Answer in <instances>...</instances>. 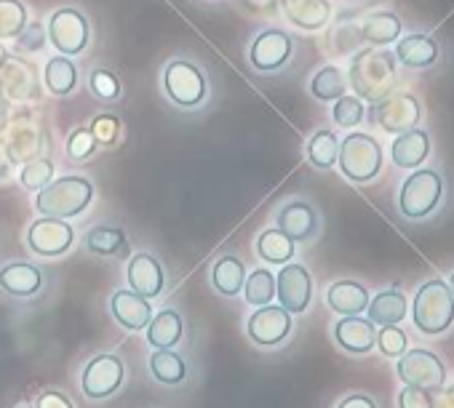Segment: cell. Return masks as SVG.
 I'll return each instance as SVG.
<instances>
[{
  "label": "cell",
  "instance_id": "d6986e66",
  "mask_svg": "<svg viewBox=\"0 0 454 408\" xmlns=\"http://www.w3.org/2000/svg\"><path fill=\"white\" fill-rule=\"evenodd\" d=\"M334 342L350 352V355H364L369 350H374L377 342V328L369 318L361 315H342L334 323Z\"/></svg>",
  "mask_w": 454,
  "mask_h": 408
},
{
  "label": "cell",
  "instance_id": "44dd1931",
  "mask_svg": "<svg viewBox=\"0 0 454 408\" xmlns=\"http://www.w3.org/2000/svg\"><path fill=\"white\" fill-rule=\"evenodd\" d=\"M43 289V273L27 262H12L0 267V291L17 299H30Z\"/></svg>",
  "mask_w": 454,
  "mask_h": 408
},
{
  "label": "cell",
  "instance_id": "603a6c76",
  "mask_svg": "<svg viewBox=\"0 0 454 408\" xmlns=\"http://www.w3.org/2000/svg\"><path fill=\"white\" fill-rule=\"evenodd\" d=\"M369 289L358 281H337L326 291V304L337 315H361L369 307Z\"/></svg>",
  "mask_w": 454,
  "mask_h": 408
},
{
  "label": "cell",
  "instance_id": "836d02e7",
  "mask_svg": "<svg viewBox=\"0 0 454 408\" xmlns=\"http://www.w3.org/2000/svg\"><path fill=\"white\" fill-rule=\"evenodd\" d=\"M30 25L22 0H0V41H14Z\"/></svg>",
  "mask_w": 454,
  "mask_h": 408
},
{
  "label": "cell",
  "instance_id": "f546056e",
  "mask_svg": "<svg viewBox=\"0 0 454 408\" xmlns=\"http://www.w3.org/2000/svg\"><path fill=\"white\" fill-rule=\"evenodd\" d=\"M254 249H257V257L265 265H286V262L294 259V251H297L294 241L286 233H281L278 227H270V230L260 233Z\"/></svg>",
  "mask_w": 454,
  "mask_h": 408
},
{
  "label": "cell",
  "instance_id": "83f0119b",
  "mask_svg": "<svg viewBox=\"0 0 454 408\" xmlns=\"http://www.w3.org/2000/svg\"><path fill=\"white\" fill-rule=\"evenodd\" d=\"M83 246L91 254H97V257H113V259L129 257V238H126V233L121 227H110V225L91 227L83 235Z\"/></svg>",
  "mask_w": 454,
  "mask_h": 408
},
{
  "label": "cell",
  "instance_id": "bcb514c9",
  "mask_svg": "<svg viewBox=\"0 0 454 408\" xmlns=\"http://www.w3.org/2000/svg\"><path fill=\"white\" fill-rule=\"evenodd\" d=\"M9 176V155L4 150V144H0V179H6Z\"/></svg>",
  "mask_w": 454,
  "mask_h": 408
},
{
  "label": "cell",
  "instance_id": "ffe728a7",
  "mask_svg": "<svg viewBox=\"0 0 454 408\" xmlns=\"http://www.w3.org/2000/svg\"><path fill=\"white\" fill-rule=\"evenodd\" d=\"M430 158V134L425 128H409L403 134H395L390 144V160L398 168L414 171Z\"/></svg>",
  "mask_w": 454,
  "mask_h": 408
},
{
  "label": "cell",
  "instance_id": "484cf974",
  "mask_svg": "<svg viewBox=\"0 0 454 408\" xmlns=\"http://www.w3.org/2000/svg\"><path fill=\"white\" fill-rule=\"evenodd\" d=\"M211 283L222 296H239L247 283V265L233 254L219 257L211 267Z\"/></svg>",
  "mask_w": 454,
  "mask_h": 408
},
{
  "label": "cell",
  "instance_id": "7c38bea8",
  "mask_svg": "<svg viewBox=\"0 0 454 408\" xmlns=\"http://www.w3.org/2000/svg\"><path fill=\"white\" fill-rule=\"evenodd\" d=\"M398 379L409 387H419L427 392H435L446 381V368L441 358H435L427 350H406L398 358Z\"/></svg>",
  "mask_w": 454,
  "mask_h": 408
},
{
  "label": "cell",
  "instance_id": "3957f363",
  "mask_svg": "<svg viewBox=\"0 0 454 408\" xmlns=\"http://www.w3.org/2000/svg\"><path fill=\"white\" fill-rule=\"evenodd\" d=\"M385 163V152L377 136L366 131H350L345 139H340L337 166L345 179L356 184H366L380 176Z\"/></svg>",
  "mask_w": 454,
  "mask_h": 408
},
{
  "label": "cell",
  "instance_id": "ac0fdd59",
  "mask_svg": "<svg viewBox=\"0 0 454 408\" xmlns=\"http://www.w3.org/2000/svg\"><path fill=\"white\" fill-rule=\"evenodd\" d=\"M110 312L113 318L126 328V331H145L150 318H153V307L150 299H145L142 294L131 291V289H118L110 296Z\"/></svg>",
  "mask_w": 454,
  "mask_h": 408
},
{
  "label": "cell",
  "instance_id": "cb8c5ba5",
  "mask_svg": "<svg viewBox=\"0 0 454 408\" xmlns=\"http://www.w3.org/2000/svg\"><path fill=\"white\" fill-rule=\"evenodd\" d=\"M145 331H147V342L153 350H174L179 339L184 336V320L176 310L166 307L150 318Z\"/></svg>",
  "mask_w": 454,
  "mask_h": 408
},
{
  "label": "cell",
  "instance_id": "7a4b0ae2",
  "mask_svg": "<svg viewBox=\"0 0 454 408\" xmlns=\"http://www.w3.org/2000/svg\"><path fill=\"white\" fill-rule=\"evenodd\" d=\"M94 203V184L81 173H67L62 179H51L43 189H38L35 209L41 217L54 219H75Z\"/></svg>",
  "mask_w": 454,
  "mask_h": 408
},
{
  "label": "cell",
  "instance_id": "30bf717a",
  "mask_svg": "<svg viewBox=\"0 0 454 408\" xmlns=\"http://www.w3.org/2000/svg\"><path fill=\"white\" fill-rule=\"evenodd\" d=\"M75 243V230L67 219H54V217H41L27 227V249L35 257L43 259H57L65 257Z\"/></svg>",
  "mask_w": 454,
  "mask_h": 408
},
{
  "label": "cell",
  "instance_id": "60d3db41",
  "mask_svg": "<svg viewBox=\"0 0 454 408\" xmlns=\"http://www.w3.org/2000/svg\"><path fill=\"white\" fill-rule=\"evenodd\" d=\"M433 405V397L427 389H419V387H403L398 392V408H430Z\"/></svg>",
  "mask_w": 454,
  "mask_h": 408
},
{
  "label": "cell",
  "instance_id": "ee69618b",
  "mask_svg": "<svg viewBox=\"0 0 454 408\" xmlns=\"http://www.w3.org/2000/svg\"><path fill=\"white\" fill-rule=\"evenodd\" d=\"M337 408H377V403L369 395H364V392H353V395L342 397Z\"/></svg>",
  "mask_w": 454,
  "mask_h": 408
},
{
  "label": "cell",
  "instance_id": "d6a6232c",
  "mask_svg": "<svg viewBox=\"0 0 454 408\" xmlns=\"http://www.w3.org/2000/svg\"><path fill=\"white\" fill-rule=\"evenodd\" d=\"M150 371L160 384H182L187 376V363L174 350H155L150 355Z\"/></svg>",
  "mask_w": 454,
  "mask_h": 408
},
{
  "label": "cell",
  "instance_id": "2e32d148",
  "mask_svg": "<svg viewBox=\"0 0 454 408\" xmlns=\"http://www.w3.org/2000/svg\"><path fill=\"white\" fill-rule=\"evenodd\" d=\"M393 57L401 67L406 70H427L441 59V46L435 38L425 33H411L395 41Z\"/></svg>",
  "mask_w": 454,
  "mask_h": 408
},
{
  "label": "cell",
  "instance_id": "d590c367",
  "mask_svg": "<svg viewBox=\"0 0 454 408\" xmlns=\"http://www.w3.org/2000/svg\"><path fill=\"white\" fill-rule=\"evenodd\" d=\"M334 110H332V118L340 128L350 131L356 126H361L366 120V107H364V99L353 96V94H342L337 102H332Z\"/></svg>",
  "mask_w": 454,
  "mask_h": 408
},
{
  "label": "cell",
  "instance_id": "b9f144b4",
  "mask_svg": "<svg viewBox=\"0 0 454 408\" xmlns=\"http://www.w3.org/2000/svg\"><path fill=\"white\" fill-rule=\"evenodd\" d=\"M43 43H46V33L41 30V25H27L20 35L17 51H41Z\"/></svg>",
  "mask_w": 454,
  "mask_h": 408
},
{
  "label": "cell",
  "instance_id": "1f68e13d",
  "mask_svg": "<svg viewBox=\"0 0 454 408\" xmlns=\"http://www.w3.org/2000/svg\"><path fill=\"white\" fill-rule=\"evenodd\" d=\"M310 94H313V99H318V102H337L342 94H348V75H345L340 67L326 65V67H321V70L313 75V81H310Z\"/></svg>",
  "mask_w": 454,
  "mask_h": 408
},
{
  "label": "cell",
  "instance_id": "c3c4849f",
  "mask_svg": "<svg viewBox=\"0 0 454 408\" xmlns=\"http://www.w3.org/2000/svg\"><path fill=\"white\" fill-rule=\"evenodd\" d=\"M25 408H27V405H25Z\"/></svg>",
  "mask_w": 454,
  "mask_h": 408
},
{
  "label": "cell",
  "instance_id": "7bdbcfd3",
  "mask_svg": "<svg viewBox=\"0 0 454 408\" xmlns=\"http://www.w3.org/2000/svg\"><path fill=\"white\" fill-rule=\"evenodd\" d=\"M35 408H75V405H73V400L67 395H62L57 389H46V392L38 395Z\"/></svg>",
  "mask_w": 454,
  "mask_h": 408
},
{
  "label": "cell",
  "instance_id": "9a60e30c",
  "mask_svg": "<svg viewBox=\"0 0 454 408\" xmlns=\"http://www.w3.org/2000/svg\"><path fill=\"white\" fill-rule=\"evenodd\" d=\"M126 278H129L131 291L142 294L145 299H158L166 289V273H163L160 262L147 251H139L129 259Z\"/></svg>",
  "mask_w": 454,
  "mask_h": 408
},
{
  "label": "cell",
  "instance_id": "52a82bcc",
  "mask_svg": "<svg viewBox=\"0 0 454 408\" xmlns=\"http://www.w3.org/2000/svg\"><path fill=\"white\" fill-rule=\"evenodd\" d=\"M49 43L62 54V57H78L86 51L89 41H91V27L83 12L78 9H57L49 17V27H46Z\"/></svg>",
  "mask_w": 454,
  "mask_h": 408
},
{
  "label": "cell",
  "instance_id": "f35d334b",
  "mask_svg": "<svg viewBox=\"0 0 454 408\" xmlns=\"http://www.w3.org/2000/svg\"><path fill=\"white\" fill-rule=\"evenodd\" d=\"M54 179V160L49 158H35L30 163H25V168L20 171V184L25 189H43L49 181Z\"/></svg>",
  "mask_w": 454,
  "mask_h": 408
},
{
  "label": "cell",
  "instance_id": "6da1fadb",
  "mask_svg": "<svg viewBox=\"0 0 454 408\" xmlns=\"http://www.w3.org/2000/svg\"><path fill=\"white\" fill-rule=\"evenodd\" d=\"M348 86H353L358 99L372 102V104L393 94L398 86V62L393 51H382L374 46L366 51H358L350 59Z\"/></svg>",
  "mask_w": 454,
  "mask_h": 408
},
{
  "label": "cell",
  "instance_id": "f1b7e54d",
  "mask_svg": "<svg viewBox=\"0 0 454 408\" xmlns=\"http://www.w3.org/2000/svg\"><path fill=\"white\" fill-rule=\"evenodd\" d=\"M43 83L54 96H70L78 89V67L70 57H51L43 70Z\"/></svg>",
  "mask_w": 454,
  "mask_h": 408
},
{
  "label": "cell",
  "instance_id": "ba28073f",
  "mask_svg": "<svg viewBox=\"0 0 454 408\" xmlns=\"http://www.w3.org/2000/svg\"><path fill=\"white\" fill-rule=\"evenodd\" d=\"M372 123L380 126L385 134H403L409 128H417L419 126V118H422V104L414 94H406V91H393L387 94L385 99L374 102L372 104Z\"/></svg>",
  "mask_w": 454,
  "mask_h": 408
},
{
  "label": "cell",
  "instance_id": "5bb4252c",
  "mask_svg": "<svg viewBox=\"0 0 454 408\" xmlns=\"http://www.w3.org/2000/svg\"><path fill=\"white\" fill-rule=\"evenodd\" d=\"M276 296L281 307L292 315H302L313 299V278L302 265L286 262L276 275Z\"/></svg>",
  "mask_w": 454,
  "mask_h": 408
},
{
  "label": "cell",
  "instance_id": "277c9868",
  "mask_svg": "<svg viewBox=\"0 0 454 408\" xmlns=\"http://www.w3.org/2000/svg\"><path fill=\"white\" fill-rule=\"evenodd\" d=\"M441 197H443V176L435 168L419 166L401 184L398 212H401V217L419 222L441 206Z\"/></svg>",
  "mask_w": 454,
  "mask_h": 408
},
{
  "label": "cell",
  "instance_id": "e0dca14e",
  "mask_svg": "<svg viewBox=\"0 0 454 408\" xmlns=\"http://www.w3.org/2000/svg\"><path fill=\"white\" fill-rule=\"evenodd\" d=\"M278 230L286 233L294 243L310 241L318 233V212L310 206L308 200H289L281 206L278 217Z\"/></svg>",
  "mask_w": 454,
  "mask_h": 408
},
{
  "label": "cell",
  "instance_id": "8fae6325",
  "mask_svg": "<svg viewBox=\"0 0 454 408\" xmlns=\"http://www.w3.org/2000/svg\"><path fill=\"white\" fill-rule=\"evenodd\" d=\"M123 379H126L123 360L118 355H113V352H105V355L91 358L83 366L81 387H83V395L89 400H105V397H110V395H115L121 389Z\"/></svg>",
  "mask_w": 454,
  "mask_h": 408
},
{
  "label": "cell",
  "instance_id": "8d00e7d4",
  "mask_svg": "<svg viewBox=\"0 0 454 408\" xmlns=\"http://www.w3.org/2000/svg\"><path fill=\"white\" fill-rule=\"evenodd\" d=\"M89 91H91L99 102H107V104H110V102H118V99H121L123 86H121V78H118L115 73L99 67V70H94V73L89 75Z\"/></svg>",
  "mask_w": 454,
  "mask_h": 408
},
{
  "label": "cell",
  "instance_id": "7402d4cb",
  "mask_svg": "<svg viewBox=\"0 0 454 408\" xmlns=\"http://www.w3.org/2000/svg\"><path fill=\"white\" fill-rule=\"evenodd\" d=\"M284 12H286L289 22L305 33L324 30L332 19L329 0H284Z\"/></svg>",
  "mask_w": 454,
  "mask_h": 408
},
{
  "label": "cell",
  "instance_id": "7dc6e473",
  "mask_svg": "<svg viewBox=\"0 0 454 408\" xmlns=\"http://www.w3.org/2000/svg\"><path fill=\"white\" fill-rule=\"evenodd\" d=\"M449 289H451V294H454V273H451V278H449Z\"/></svg>",
  "mask_w": 454,
  "mask_h": 408
},
{
  "label": "cell",
  "instance_id": "74e56055",
  "mask_svg": "<svg viewBox=\"0 0 454 408\" xmlns=\"http://www.w3.org/2000/svg\"><path fill=\"white\" fill-rule=\"evenodd\" d=\"M97 147H99V139H97V134H94L89 126H78V128H73L70 136H67V155H70V160H75V163L89 160V158L97 152Z\"/></svg>",
  "mask_w": 454,
  "mask_h": 408
},
{
  "label": "cell",
  "instance_id": "4316f807",
  "mask_svg": "<svg viewBox=\"0 0 454 408\" xmlns=\"http://www.w3.org/2000/svg\"><path fill=\"white\" fill-rule=\"evenodd\" d=\"M361 30H364L361 35H364V41H366L369 46L385 49V46H390V43H395V41L401 38L403 22H401L398 14H393V12H374V14H369V17L364 19Z\"/></svg>",
  "mask_w": 454,
  "mask_h": 408
},
{
  "label": "cell",
  "instance_id": "9c48e42d",
  "mask_svg": "<svg viewBox=\"0 0 454 408\" xmlns=\"http://www.w3.org/2000/svg\"><path fill=\"white\" fill-rule=\"evenodd\" d=\"M294 54V41L286 30L278 27H268L260 30L249 46V65L260 73V75H273L281 73Z\"/></svg>",
  "mask_w": 454,
  "mask_h": 408
},
{
  "label": "cell",
  "instance_id": "f6af8a7d",
  "mask_svg": "<svg viewBox=\"0 0 454 408\" xmlns=\"http://www.w3.org/2000/svg\"><path fill=\"white\" fill-rule=\"evenodd\" d=\"M430 408H454V387L438 392V395L433 397V405H430Z\"/></svg>",
  "mask_w": 454,
  "mask_h": 408
},
{
  "label": "cell",
  "instance_id": "5b68a950",
  "mask_svg": "<svg viewBox=\"0 0 454 408\" xmlns=\"http://www.w3.org/2000/svg\"><path fill=\"white\" fill-rule=\"evenodd\" d=\"M411 318H414V326L427 336H438L449 331V326L454 323V294L449 283L435 278L419 286L414 296Z\"/></svg>",
  "mask_w": 454,
  "mask_h": 408
},
{
  "label": "cell",
  "instance_id": "4dcf8cb0",
  "mask_svg": "<svg viewBox=\"0 0 454 408\" xmlns=\"http://www.w3.org/2000/svg\"><path fill=\"white\" fill-rule=\"evenodd\" d=\"M308 160L321 168V171H329L337 166V152H340V136L332 131V128H318L310 139H308Z\"/></svg>",
  "mask_w": 454,
  "mask_h": 408
},
{
  "label": "cell",
  "instance_id": "4fadbf2b",
  "mask_svg": "<svg viewBox=\"0 0 454 408\" xmlns=\"http://www.w3.org/2000/svg\"><path fill=\"white\" fill-rule=\"evenodd\" d=\"M292 312H286L281 304L273 307V304H262L257 307L249 320H247V334L249 339L262 347V350H273L278 344H284L292 334Z\"/></svg>",
  "mask_w": 454,
  "mask_h": 408
},
{
  "label": "cell",
  "instance_id": "ab89813d",
  "mask_svg": "<svg viewBox=\"0 0 454 408\" xmlns=\"http://www.w3.org/2000/svg\"><path fill=\"white\" fill-rule=\"evenodd\" d=\"M374 344L380 347V352L385 358H401L409 350V336L398 326H382L377 331V342Z\"/></svg>",
  "mask_w": 454,
  "mask_h": 408
},
{
  "label": "cell",
  "instance_id": "d4e9b609",
  "mask_svg": "<svg viewBox=\"0 0 454 408\" xmlns=\"http://www.w3.org/2000/svg\"><path fill=\"white\" fill-rule=\"evenodd\" d=\"M366 312L374 326H401V320L406 318V296L398 286L385 289L374 299H369Z\"/></svg>",
  "mask_w": 454,
  "mask_h": 408
},
{
  "label": "cell",
  "instance_id": "8992f818",
  "mask_svg": "<svg viewBox=\"0 0 454 408\" xmlns=\"http://www.w3.org/2000/svg\"><path fill=\"white\" fill-rule=\"evenodd\" d=\"M163 94L182 110H195L208 96V81L203 70L190 59H171L163 67Z\"/></svg>",
  "mask_w": 454,
  "mask_h": 408
},
{
  "label": "cell",
  "instance_id": "e575fe53",
  "mask_svg": "<svg viewBox=\"0 0 454 408\" xmlns=\"http://www.w3.org/2000/svg\"><path fill=\"white\" fill-rule=\"evenodd\" d=\"M244 299L252 304V307H262V304H270L276 299V275L268 270V267H260L254 270L247 283H244Z\"/></svg>",
  "mask_w": 454,
  "mask_h": 408
}]
</instances>
